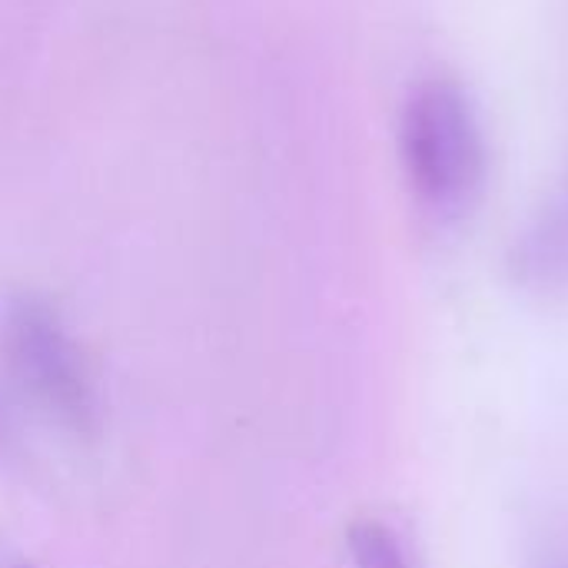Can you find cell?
Segmentation results:
<instances>
[{"label": "cell", "mask_w": 568, "mask_h": 568, "mask_svg": "<svg viewBox=\"0 0 568 568\" xmlns=\"http://www.w3.org/2000/svg\"><path fill=\"white\" fill-rule=\"evenodd\" d=\"M399 160L406 183L436 223L463 220L486 186V136L463 83L423 80L399 116Z\"/></svg>", "instance_id": "cell-1"}, {"label": "cell", "mask_w": 568, "mask_h": 568, "mask_svg": "<svg viewBox=\"0 0 568 568\" xmlns=\"http://www.w3.org/2000/svg\"><path fill=\"white\" fill-rule=\"evenodd\" d=\"M0 353L13 386L70 433H93L97 393L87 359L57 310L40 296H17L0 316Z\"/></svg>", "instance_id": "cell-2"}, {"label": "cell", "mask_w": 568, "mask_h": 568, "mask_svg": "<svg viewBox=\"0 0 568 568\" xmlns=\"http://www.w3.org/2000/svg\"><path fill=\"white\" fill-rule=\"evenodd\" d=\"M513 270L516 280L536 293H568V186L542 206L519 236Z\"/></svg>", "instance_id": "cell-3"}, {"label": "cell", "mask_w": 568, "mask_h": 568, "mask_svg": "<svg viewBox=\"0 0 568 568\" xmlns=\"http://www.w3.org/2000/svg\"><path fill=\"white\" fill-rule=\"evenodd\" d=\"M353 568H423L409 539L383 519H356L346 532Z\"/></svg>", "instance_id": "cell-4"}, {"label": "cell", "mask_w": 568, "mask_h": 568, "mask_svg": "<svg viewBox=\"0 0 568 568\" xmlns=\"http://www.w3.org/2000/svg\"><path fill=\"white\" fill-rule=\"evenodd\" d=\"M529 568H568V532H559L549 542H542L539 556Z\"/></svg>", "instance_id": "cell-5"}, {"label": "cell", "mask_w": 568, "mask_h": 568, "mask_svg": "<svg viewBox=\"0 0 568 568\" xmlns=\"http://www.w3.org/2000/svg\"><path fill=\"white\" fill-rule=\"evenodd\" d=\"M10 568H33V566H10Z\"/></svg>", "instance_id": "cell-6"}]
</instances>
